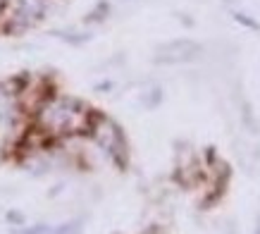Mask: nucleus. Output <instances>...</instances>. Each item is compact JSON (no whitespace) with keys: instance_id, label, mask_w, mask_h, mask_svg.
<instances>
[{"instance_id":"obj_3","label":"nucleus","mask_w":260,"mask_h":234,"mask_svg":"<svg viewBox=\"0 0 260 234\" xmlns=\"http://www.w3.org/2000/svg\"><path fill=\"white\" fill-rule=\"evenodd\" d=\"M201 55V46L193 43V41H172L167 46L160 48V63H189V60H196Z\"/></svg>"},{"instance_id":"obj_5","label":"nucleus","mask_w":260,"mask_h":234,"mask_svg":"<svg viewBox=\"0 0 260 234\" xmlns=\"http://www.w3.org/2000/svg\"><path fill=\"white\" fill-rule=\"evenodd\" d=\"M79 227L77 225H62V227H34V229H24V232L15 234H77Z\"/></svg>"},{"instance_id":"obj_2","label":"nucleus","mask_w":260,"mask_h":234,"mask_svg":"<svg viewBox=\"0 0 260 234\" xmlns=\"http://www.w3.org/2000/svg\"><path fill=\"white\" fill-rule=\"evenodd\" d=\"M88 132L93 134V139L98 141L119 165H124L126 143H124L122 132H119V127L115 125L112 120H108V117H103V115H93L91 117V125H88Z\"/></svg>"},{"instance_id":"obj_4","label":"nucleus","mask_w":260,"mask_h":234,"mask_svg":"<svg viewBox=\"0 0 260 234\" xmlns=\"http://www.w3.org/2000/svg\"><path fill=\"white\" fill-rule=\"evenodd\" d=\"M46 12L43 0H19V8H17V22L22 26H31L34 22H39Z\"/></svg>"},{"instance_id":"obj_1","label":"nucleus","mask_w":260,"mask_h":234,"mask_svg":"<svg viewBox=\"0 0 260 234\" xmlns=\"http://www.w3.org/2000/svg\"><path fill=\"white\" fill-rule=\"evenodd\" d=\"M93 112H88L84 103L74 98H55L43 105L39 115V125L50 134H77L88 132Z\"/></svg>"}]
</instances>
